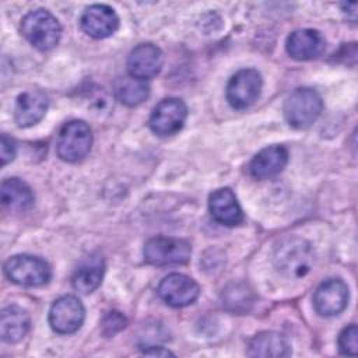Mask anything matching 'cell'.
I'll list each match as a JSON object with an SVG mask.
<instances>
[{
	"label": "cell",
	"mask_w": 358,
	"mask_h": 358,
	"mask_svg": "<svg viewBox=\"0 0 358 358\" xmlns=\"http://www.w3.org/2000/svg\"><path fill=\"white\" fill-rule=\"evenodd\" d=\"M21 32L27 41L39 50L55 48L62 35L57 18L45 8L29 11L21 20Z\"/></svg>",
	"instance_id": "obj_1"
},
{
	"label": "cell",
	"mask_w": 358,
	"mask_h": 358,
	"mask_svg": "<svg viewBox=\"0 0 358 358\" xmlns=\"http://www.w3.org/2000/svg\"><path fill=\"white\" fill-rule=\"evenodd\" d=\"M313 252L310 245L299 238L282 241L274 253V264L288 277H303L312 267Z\"/></svg>",
	"instance_id": "obj_2"
},
{
	"label": "cell",
	"mask_w": 358,
	"mask_h": 358,
	"mask_svg": "<svg viewBox=\"0 0 358 358\" xmlns=\"http://www.w3.org/2000/svg\"><path fill=\"white\" fill-rule=\"evenodd\" d=\"M323 102L320 95L312 88H296L284 103V116L289 126L305 129L310 126L322 113Z\"/></svg>",
	"instance_id": "obj_3"
},
{
	"label": "cell",
	"mask_w": 358,
	"mask_h": 358,
	"mask_svg": "<svg viewBox=\"0 0 358 358\" xmlns=\"http://www.w3.org/2000/svg\"><path fill=\"white\" fill-rule=\"evenodd\" d=\"M92 133L84 120L67 122L57 137V155L66 162H78L91 150Z\"/></svg>",
	"instance_id": "obj_4"
},
{
	"label": "cell",
	"mask_w": 358,
	"mask_h": 358,
	"mask_svg": "<svg viewBox=\"0 0 358 358\" xmlns=\"http://www.w3.org/2000/svg\"><path fill=\"white\" fill-rule=\"evenodd\" d=\"M6 275L15 284L25 287H39L52 277L49 264L36 256L17 255L4 263Z\"/></svg>",
	"instance_id": "obj_5"
},
{
	"label": "cell",
	"mask_w": 358,
	"mask_h": 358,
	"mask_svg": "<svg viewBox=\"0 0 358 358\" xmlns=\"http://www.w3.org/2000/svg\"><path fill=\"white\" fill-rule=\"evenodd\" d=\"M190 245L179 238L158 236L150 239L144 246V259L152 266L182 264L190 259Z\"/></svg>",
	"instance_id": "obj_6"
},
{
	"label": "cell",
	"mask_w": 358,
	"mask_h": 358,
	"mask_svg": "<svg viewBox=\"0 0 358 358\" xmlns=\"http://www.w3.org/2000/svg\"><path fill=\"white\" fill-rule=\"evenodd\" d=\"M187 117V108L179 98L162 99L151 112L148 124L150 129L161 137L178 133Z\"/></svg>",
	"instance_id": "obj_7"
},
{
	"label": "cell",
	"mask_w": 358,
	"mask_h": 358,
	"mask_svg": "<svg viewBox=\"0 0 358 358\" xmlns=\"http://www.w3.org/2000/svg\"><path fill=\"white\" fill-rule=\"evenodd\" d=\"M85 317L81 301L73 295L60 296L53 302L49 310V324L59 334H71L77 331Z\"/></svg>",
	"instance_id": "obj_8"
},
{
	"label": "cell",
	"mask_w": 358,
	"mask_h": 358,
	"mask_svg": "<svg viewBox=\"0 0 358 358\" xmlns=\"http://www.w3.org/2000/svg\"><path fill=\"white\" fill-rule=\"evenodd\" d=\"M262 77L257 70L243 69L235 73L227 85V99L235 109L249 108L259 96Z\"/></svg>",
	"instance_id": "obj_9"
},
{
	"label": "cell",
	"mask_w": 358,
	"mask_h": 358,
	"mask_svg": "<svg viewBox=\"0 0 358 358\" xmlns=\"http://www.w3.org/2000/svg\"><path fill=\"white\" fill-rule=\"evenodd\" d=\"M200 294L197 282L180 273H172L162 278L158 285V295L164 302L173 308H182L193 303Z\"/></svg>",
	"instance_id": "obj_10"
},
{
	"label": "cell",
	"mask_w": 358,
	"mask_h": 358,
	"mask_svg": "<svg viewBox=\"0 0 358 358\" xmlns=\"http://www.w3.org/2000/svg\"><path fill=\"white\" fill-rule=\"evenodd\" d=\"M348 287L340 278L322 282L313 295V306L320 316L330 317L341 313L348 303Z\"/></svg>",
	"instance_id": "obj_11"
},
{
	"label": "cell",
	"mask_w": 358,
	"mask_h": 358,
	"mask_svg": "<svg viewBox=\"0 0 358 358\" xmlns=\"http://www.w3.org/2000/svg\"><path fill=\"white\" fill-rule=\"evenodd\" d=\"M162 63L164 55L159 48L152 43H140L127 56V71L129 76L145 81L159 73Z\"/></svg>",
	"instance_id": "obj_12"
},
{
	"label": "cell",
	"mask_w": 358,
	"mask_h": 358,
	"mask_svg": "<svg viewBox=\"0 0 358 358\" xmlns=\"http://www.w3.org/2000/svg\"><path fill=\"white\" fill-rule=\"evenodd\" d=\"M80 25L83 31L95 39L110 36L119 27V17L113 8L105 4H94L85 8Z\"/></svg>",
	"instance_id": "obj_13"
},
{
	"label": "cell",
	"mask_w": 358,
	"mask_h": 358,
	"mask_svg": "<svg viewBox=\"0 0 358 358\" xmlns=\"http://www.w3.org/2000/svg\"><path fill=\"white\" fill-rule=\"evenodd\" d=\"M287 52L296 60H312L319 57L324 48V38L315 29H296L287 38Z\"/></svg>",
	"instance_id": "obj_14"
},
{
	"label": "cell",
	"mask_w": 358,
	"mask_h": 358,
	"mask_svg": "<svg viewBox=\"0 0 358 358\" xmlns=\"http://www.w3.org/2000/svg\"><path fill=\"white\" fill-rule=\"evenodd\" d=\"M49 106L48 96L39 90L22 92L15 102L14 119L20 127L36 124L46 113Z\"/></svg>",
	"instance_id": "obj_15"
},
{
	"label": "cell",
	"mask_w": 358,
	"mask_h": 358,
	"mask_svg": "<svg viewBox=\"0 0 358 358\" xmlns=\"http://www.w3.org/2000/svg\"><path fill=\"white\" fill-rule=\"evenodd\" d=\"M208 208L213 218L228 227L238 225L243 221L242 208L231 189H217L208 197Z\"/></svg>",
	"instance_id": "obj_16"
},
{
	"label": "cell",
	"mask_w": 358,
	"mask_h": 358,
	"mask_svg": "<svg viewBox=\"0 0 358 358\" xmlns=\"http://www.w3.org/2000/svg\"><path fill=\"white\" fill-rule=\"evenodd\" d=\"M287 162L288 151L282 145H268L253 157L249 164V171L256 179H267L280 173Z\"/></svg>",
	"instance_id": "obj_17"
},
{
	"label": "cell",
	"mask_w": 358,
	"mask_h": 358,
	"mask_svg": "<svg viewBox=\"0 0 358 358\" xmlns=\"http://www.w3.org/2000/svg\"><path fill=\"white\" fill-rule=\"evenodd\" d=\"M248 354L250 357H288L291 354V347L282 334L275 331H262L249 341Z\"/></svg>",
	"instance_id": "obj_18"
},
{
	"label": "cell",
	"mask_w": 358,
	"mask_h": 358,
	"mask_svg": "<svg viewBox=\"0 0 358 358\" xmlns=\"http://www.w3.org/2000/svg\"><path fill=\"white\" fill-rule=\"evenodd\" d=\"M29 316L28 313L15 305L7 306L0 315V334L7 343L20 341L29 330Z\"/></svg>",
	"instance_id": "obj_19"
},
{
	"label": "cell",
	"mask_w": 358,
	"mask_h": 358,
	"mask_svg": "<svg viewBox=\"0 0 358 358\" xmlns=\"http://www.w3.org/2000/svg\"><path fill=\"white\" fill-rule=\"evenodd\" d=\"M35 196L31 187L17 178L4 179L1 183V201L10 210H28L34 204Z\"/></svg>",
	"instance_id": "obj_20"
},
{
	"label": "cell",
	"mask_w": 358,
	"mask_h": 358,
	"mask_svg": "<svg viewBox=\"0 0 358 358\" xmlns=\"http://www.w3.org/2000/svg\"><path fill=\"white\" fill-rule=\"evenodd\" d=\"M116 98L127 106H136L144 102L150 94V87L144 80L131 76L119 77L113 84Z\"/></svg>",
	"instance_id": "obj_21"
},
{
	"label": "cell",
	"mask_w": 358,
	"mask_h": 358,
	"mask_svg": "<svg viewBox=\"0 0 358 358\" xmlns=\"http://www.w3.org/2000/svg\"><path fill=\"white\" fill-rule=\"evenodd\" d=\"M103 277V263L99 259L85 260L73 275V287L81 294L95 291Z\"/></svg>",
	"instance_id": "obj_22"
},
{
	"label": "cell",
	"mask_w": 358,
	"mask_h": 358,
	"mask_svg": "<svg viewBox=\"0 0 358 358\" xmlns=\"http://www.w3.org/2000/svg\"><path fill=\"white\" fill-rule=\"evenodd\" d=\"M358 330L355 324H350L338 336V348L344 355H357L358 352Z\"/></svg>",
	"instance_id": "obj_23"
},
{
	"label": "cell",
	"mask_w": 358,
	"mask_h": 358,
	"mask_svg": "<svg viewBox=\"0 0 358 358\" xmlns=\"http://www.w3.org/2000/svg\"><path fill=\"white\" fill-rule=\"evenodd\" d=\"M126 326V320L124 317L119 313V312H110L102 322V327L103 331L110 336L115 334L116 331H119L120 329H123Z\"/></svg>",
	"instance_id": "obj_24"
},
{
	"label": "cell",
	"mask_w": 358,
	"mask_h": 358,
	"mask_svg": "<svg viewBox=\"0 0 358 358\" xmlns=\"http://www.w3.org/2000/svg\"><path fill=\"white\" fill-rule=\"evenodd\" d=\"M14 155H15V148L13 141L7 138L6 134H3L1 136V164L3 165L8 164L10 161L14 159Z\"/></svg>",
	"instance_id": "obj_25"
},
{
	"label": "cell",
	"mask_w": 358,
	"mask_h": 358,
	"mask_svg": "<svg viewBox=\"0 0 358 358\" xmlns=\"http://www.w3.org/2000/svg\"><path fill=\"white\" fill-rule=\"evenodd\" d=\"M145 355H157V357H168V355H173L169 350H165L164 347H148L147 350H144Z\"/></svg>",
	"instance_id": "obj_26"
}]
</instances>
